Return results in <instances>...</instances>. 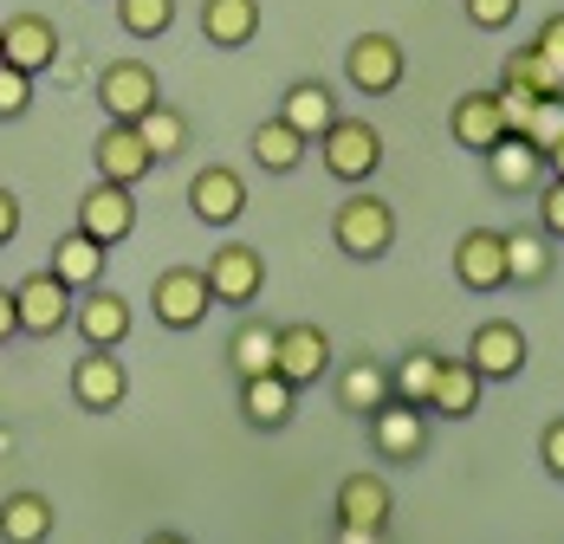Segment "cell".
I'll list each match as a JSON object with an SVG mask.
<instances>
[{"label": "cell", "mask_w": 564, "mask_h": 544, "mask_svg": "<svg viewBox=\"0 0 564 544\" xmlns=\"http://www.w3.org/2000/svg\"><path fill=\"white\" fill-rule=\"evenodd\" d=\"M545 168H552V175H564V137L552 143V150H545Z\"/></svg>", "instance_id": "cell-45"}, {"label": "cell", "mask_w": 564, "mask_h": 544, "mask_svg": "<svg viewBox=\"0 0 564 544\" xmlns=\"http://www.w3.org/2000/svg\"><path fill=\"white\" fill-rule=\"evenodd\" d=\"M480 370L467 363V357H442V377L429 389V415L435 422H474L480 415Z\"/></svg>", "instance_id": "cell-23"}, {"label": "cell", "mask_w": 564, "mask_h": 544, "mask_svg": "<svg viewBox=\"0 0 564 544\" xmlns=\"http://www.w3.org/2000/svg\"><path fill=\"white\" fill-rule=\"evenodd\" d=\"M532 46L564 72V13H545V20H539V40H532Z\"/></svg>", "instance_id": "cell-40"}, {"label": "cell", "mask_w": 564, "mask_h": 544, "mask_svg": "<svg viewBox=\"0 0 564 544\" xmlns=\"http://www.w3.org/2000/svg\"><path fill=\"white\" fill-rule=\"evenodd\" d=\"M202 272H208V298L227 305V312H247V305L267 292V253L247 247V240H221Z\"/></svg>", "instance_id": "cell-4"}, {"label": "cell", "mask_w": 564, "mask_h": 544, "mask_svg": "<svg viewBox=\"0 0 564 544\" xmlns=\"http://www.w3.org/2000/svg\"><path fill=\"white\" fill-rule=\"evenodd\" d=\"M123 395H130V370H123L117 350H85V357L72 363V402H78L85 415H117Z\"/></svg>", "instance_id": "cell-11"}, {"label": "cell", "mask_w": 564, "mask_h": 544, "mask_svg": "<svg viewBox=\"0 0 564 544\" xmlns=\"http://www.w3.org/2000/svg\"><path fill=\"white\" fill-rule=\"evenodd\" d=\"M273 370H280L299 395H305L312 382L332 377V337H325V325H280V357H273Z\"/></svg>", "instance_id": "cell-14"}, {"label": "cell", "mask_w": 564, "mask_h": 544, "mask_svg": "<svg viewBox=\"0 0 564 544\" xmlns=\"http://www.w3.org/2000/svg\"><path fill=\"white\" fill-rule=\"evenodd\" d=\"M0 58L7 65H20V72H53L58 65V26L46 13H13V20H0Z\"/></svg>", "instance_id": "cell-18"}, {"label": "cell", "mask_w": 564, "mask_h": 544, "mask_svg": "<svg viewBox=\"0 0 564 544\" xmlns=\"http://www.w3.org/2000/svg\"><path fill=\"white\" fill-rule=\"evenodd\" d=\"M370 447L390 460V467H415L422 454H429V409L422 402H402V395H390L370 422Z\"/></svg>", "instance_id": "cell-6"}, {"label": "cell", "mask_w": 564, "mask_h": 544, "mask_svg": "<svg viewBox=\"0 0 564 544\" xmlns=\"http://www.w3.org/2000/svg\"><path fill=\"white\" fill-rule=\"evenodd\" d=\"M332 395H338L344 415L370 422V415L390 402V363H377V357H350L338 377H332Z\"/></svg>", "instance_id": "cell-22"}, {"label": "cell", "mask_w": 564, "mask_h": 544, "mask_svg": "<svg viewBox=\"0 0 564 544\" xmlns=\"http://www.w3.org/2000/svg\"><path fill=\"white\" fill-rule=\"evenodd\" d=\"M500 110H507V130H525V123H532V110H539V98H532V91H512V85H500Z\"/></svg>", "instance_id": "cell-41"}, {"label": "cell", "mask_w": 564, "mask_h": 544, "mask_svg": "<svg viewBox=\"0 0 564 544\" xmlns=\"http://www.w3.org/2000/svg\"><path fill=\"white\" fill-rule=\"evenodd\" d=\"M467 363L480 370V382H519L532 363V344L512 318H487V325L467 337Z\"/></svg>", "instance_id": "cell-10"}, {"label": "cell", "mask_w": 564, "mask_h": 544, "mask_svg": "<svg viewBox=\"0 0 564 544\" xmlns=\"http://www.w3.org/2000/svg\"><path fill=\"white\" fill-rule=\"evenodd\" d=\"M20 195H13V188H7V182H0V247H13V240H20Z\"/></svg>", "instance_id": "cell-42"}, {"label": "cell", "mask_w": 564, "mask_h": 544, "mask_svg": "<svg viewBox=\"0 0 564 544\" xmlns=\"http://www.w3.org/2000/svg\"><path fill=\"white\" fill-rule=\"evenodd\" d=\"M454 279L467 292H507V233L500 227H467L454 240Z\"/></svg>", "instance_id": "cell-13"}, {"label": "cell", "mask_w": 564, "mask_h": 544, "mask_svg": "<svg viewBox=\"0 0 564 544\" xmlns=\"http://www.w3.org/2000/svg\"><path fill=\"white\" fill-rule=\"evenodd\" d=\"M539 227L564 240V175H545V188H539Z\"/></svg>", "instance_id": "cell-38"}, {"label": "cell", "mask_w": 564, "mask_h": 544, "mask_svg": "<svg viewBox=\"0 0 564 544\" xmlns=\"http://www.w3.org/2000/svg\"><path fill=\"white\" fill-rule=\"evenodd\" d=\"M558 266V247L545 227H512L507 233V285H545Z\"/></svg>", "instance_id": "cell-28"}, {"label": "cell", "mask_w": 564, "mask_h": 544, "mask_svg": "<svg viewBox=\"0 0 564 544\" xmlns=\"http://www.w3.org/2000/svg\"><path fill=\"white\" fill-rule=\"evenodd\" d=\"M519 137H525L532 150H552V143L564 137V91H552V98H539V110H532V123H525Z\"/></svg>", "instance_id": "cell-35"}, {"label": "cell", "mask_w": 564, "mask_h": 544, "mask_svg": "<svg viewBox=\"0 0 564 544\" xmlns=\"http://www.w3.org/2000/svg\"><path fill=\"white\" fill-rule=\"evenodd\" d=\"M130 325H137V312H130L123 292H98V285H91V292L72 305V330H78L85 350H117V344L130 337Z\"/></svg>", "instance_id": "cell-15"}, {"label": "cell", "mask_w": 564, "mask_h": 544, "mask_svg": "<svg viewBox=\"0 0 564 544\" xmlns=\"http://www.w3.org/2000/svg\"><path fill=\"white\" fill-rule=\"evenodd\" d=\"M20 337V305H13V285H0V350Z\"/></svg>", "instance_id": "cell-43"}, {"label": "cell", "mask_w": 564, "mask_h": 544, "mask_svg": "<svg viewBox=\"0 0 564 544\" xmlns=\"http://www.w3.org/2000/svg\"><path fill=\"white\" fill-rule=\"evenodd\" d=\"M390 532H364V525H338V538L332 544H383Z\"/></svg>", "instance_id": "cell-44"}, {"label": "cell", "mask_w": 564, "mask_h": 544, "mask_svg": "<svg viewBox=\"0 0 564 544\" xmlns=\"http://www.w3.org/2000/svg\"><path fill=\"white\" fill-rule=\"evenodd\" d=\"M260 33V0H202V40L215 53H240Z\"/></svg>", "instance_id": "cell-25"}, {"label": "cell", "mask_w": 564, "mask_h": 544, "mask_svg": "<svg viewBox=\"0 0 564 544\" xmlns=\"http://www.w3.org/2000/svg\"><path fill=\"white\" fill-rule=\"evenodd\" d=\"M143 544H188V538H182V532H150Z\"/></svg>", "instance_id": "cell-46"}, {"label": "cell", "mask_w": 564, "mask_h": 544, "mask_svg": "<svg viewBox=\"0 0 564 544\" xmlns=\"http://www.w3.org/2000/svg\"><path fill=\"white\" fill-rule=\"evenodd\" d=\"M273 357H280V325H240L227 337V370H234V382L267 377Z\"/></svg>", "instance_id": "cell-30"}, {"label": "cell", "mask_w": 564, "mask_h": 544, "mask_svg": "<svg viewBox=\"0 0 564 544\" xmlns=\"http://www.w3.org/2000/svg\"><path fill=\"white\" fill-rule=\"evenodd\" d=\"M117 26L130 40H163L175 26V0H117Z\"/></svg>", "instance_id": "cell-34"}, {"label": "cell", "mask_w": 564, "mask_h": 544, "mask_svg": "<svg viewBox=\"0 0 564 544\" xmlns=\"http://www.w3.org/2000/svg\"><path fill=\"white\" fill-rule=\"evenodd\" d=\"M390 480L383 474H344L338 480V525H364V532H390Z\"/></svg>", "instance_id": "cell-24"}, {"label": "cell", "mask_w": 564, "mask_h": 544, "mask_svg": "<svg viewBox=\"0 0 564 544\" xmlns=\"http://www.w3.org/2000/svg\"><path fill=\"white\" fill-rule=\"evenodd\" d=\"M58 525L46 492H7L0 499V544H46Z\"/></svg>", "instance_id": "cell-26"}, {"label": "cell", "mask_w": 564, "mask_h": 544, "mask_svg": "<svg viewBox=\"0 0 564 544\" xmlns=\"http://www.w3.org/2000/svg\"><path fill=\"white\" fill-rule=\"evenodd\" d=\"M247 156H253V163L267 168V175H292V168H299L305 156H312V143H305V137H299V130H292L285 117H267V123L253 130Z\"/></svg>", "instance_id": "cell-29"}, {"label": "cell", "mask_w": 564, "mask_h": 544, "mask_svg": "<svg viewBox=\"0 0 564 544\" xmlns=\"http://www.w3.org/2000/svg\"><path fill=\"white\" fill-rule=\"evenodd\" d=\"M78 233H91L98 247H123L130 233H137V188H117V182H91L85 195H78V220H72Z\"/></svg>", "instance_id": "cell-8"}, {"label": "cell", "mask_w": 564, "mask_h": 544, "mask_svg": "<svg viewBox=\"0 0 564 544\" xmlns=\"http://www.w3.org/2000/svg\"><path fill=\"white\" fill-rule=\"evenodd\" d=\"M480 163H487V182H494L500 195H539V188H545V175H552V168H545V150H532L519 130H507Z\"/></svg>", "instance_id": "cell-17"}, {"label": "cell", "mask_w": 564, "mask_h": 544, "mask_svg": "<svg viewBox=\"0 0 564 544\" xmlns=\"http://www.w3.org/2000/svg\"><path fill=\"white\" fill-rule=\"evenodd\" d=\"M91 168H98L105 182H117V188H137V182L156 168V156H150V143L137 137V123H105L98 143H91Z\"/></svg>", "instance_id": "cell-16"}, {"label": "cell", "mask_w": 564, "mask_h": 544, "mask_svg": "<svg viewBox=\"0 0 564 544\" xmlns=\"http://www.w3.org/2000/svg\"><path fill=\"white\" fill-rule=\"evenodd\" d=\"M292 409H299V389H292L280 370L240 382V422H247L253 435H280L285 422H292Z\"/></svg>", "instance_id": "cell-20"}, {"label": "cell", "mask_w": 564, "mask_h": 544, "mask_svg": "<svg viewBox=\"0 0 564 544\" xmlns=\"http://www.w3.org/2000/svg\"><path fill=\"white\" fill-rule=\"evenodd\" d=\"M460 7H467V20L480 33H507L512 20H519V0H460Z\"/></svg>", "instance_id": "cell-37"}, {"label": "cell", "mask_w": 564, "mask_h": 544, "mask_svg": "<svg viewBox=\"0 0 564 544\" xmlns=\"http://www.w3.org/2000/svg\"><path fill=\"white\" fill-rule=\"evenodd\" d=\"M208 272L202 266H170L156 272V285H150V312H156V325L163 330H195L208 318Z\"/></svg>", "instance_id": "cell-9"}, {"label": "cell", "mask_w": 564, "mask_h": 544, "mask_svg": "<svg viewBox=\"0 0 564 544\" xmlns=\"http://www.w3.org/2000/svg\"><path fill=\"white\" fill-rule=\"evenodd\" d=\"M332 247H338L344 260H357V266L390 260V247H395V208L383 202V195H350L338 215H332Z\"/></svg>", "instance_id": "cell-1"}, {"label": "cell", "mask_w": 564, "mask_h": 544, "mask_svg": "<svg viewBox=\"0 0 564 544\" xmlns=\"http://www.w3.org/2000/svg\"><path fill=\"white\" fill-rule=\"evenodd\" d=\"M435 377H442V357H435L429 344H415L402 363H390V395H402V402H422V409H429V389H435Z\"/></svg>", "instance_id": "cell-33"}, {"label": "cell", "mask_w": 564, "mask_h": 544, "mask_svg": "<svg viewBox=\"0 0 564 544\" xmlns=\"http://www.w3.org/2000/svg\"><path fill=\"white\" fill-rule=\"evenodd\" d=\"M13 305H20V337H58V330H72L78 292H72L53 266H40L13 285Z\"/></svg>", "instance_id": "cell-5"}, {"label": "cell", "mask_w": 564, "mask_h": 544, "mask_svg": "<svg viewBox=\"0 0 564 544\" xmlns=\"http://www.w3.org/2000/svg\"><path fill=\"white\" fill-rule=\"evenodd\" d=\"M137 137L150 143V156H156V163H170V156H182V150H188V117L163 98L156 110H143V117H137Z\"/></svg>", "instance_id": "cell-32"}, {"label": "cell", "mask_w": 564, "mask_h": 544, "mask_svg": "<svg viewBox=\"0 0 564 544\" xmlns=\"http://www.w3.org/2000/svg\"><path fill=\"white\" fill-rule=\"evenodd\" d=\"M539 460H545V474L564 487V415L558 422H545V435H539Z\"/></svg>", "instance_id": "cell-39"}, {"label": "cell", "mask_w": 564, "mask_h": 544, "mask_svg": "<svg viewBox=\"0 0 564 544\" xmlns=\"http://www.w3.org/2000/svg\"><path fill=\"white\" fill-rule=\"evenodd\" d=\"M105 260H111V247H98L91 233H78V227H72V233H58V240H53V260H46V266H53L72 292H91V285L105 279Z\"/></svg>", "instance_id": "cell-27"}, {"label": "cell", "mask_w": 564, "mask_h": 544, "mask_svg": "<svg viewBox=\"0 0 564 544\" xmlns=\"http://www.w3.org/2000/svg\"><path fill=\"white\" fill-rule=\"evenodd\" d=\"M318 156H325V175H332V182L364 188V182L383 168V130L364 123V117H338V123L318 137Z\"/></svg>", "instance_id": "cell-2"}, {"label": "cell", "mask_w": 564, "mask_h": 544, "mask_svg": "<svg viewBox=\"0 0 564 544\" xmlns=\"http://www.w3.org/2000/svg\"><path fill=\"white\" fill-rule=\"evenodd\" d=\"M448 137L467 150V156H487L500 137H507V110H500V91H467L454 98L448 110Z\"/></svg>", "instance_id": "cell-19"}, {"label": "cell", "mask_w": 564, "mask_h": 544, "mask_svg": "<svg viewBox=\"0 0 564 544\" xmlns=\"http://www.w3.org/2000/svg\"><path fill=\"white\" fill-rule=\"evenodd\" d=\"M273 117H285L305 143H318L332 123H338L344 110H338V91L325 85V78H299V85H285V98H280V110Z\"/></svg>", "instance_id": "cell-21"}, {"label": "cell", "mask_w": 564, "mask_h": 544, "mask_svg": "<svg viewBox=\"0 0 564 544\" xmlns=\"http://www.w3.org/2000/svg\"><path fill=\"white\" fill-rule=\"evenodd\" d=\"M98 105H105V123H137L143 110L163 105V85L143 58H111L98 72Z\"/></svg>", "instance_id": "cell-7"}, {"label": "cell", "mask_w": 564, "mask_h": 544, "mask_svg": "<svg viewBox=\"0 0 564 544\" xmlns=\"http://www.w3.org/2000/svg\"><path fill=\"white\" fill-rule=\"evenodd\" d=\"M500 85H512V91H532V98H552V91H564V72L539 53L532 40H525V46H512V53H507V65H500Z\"/></svg>", "instance_id": "cell-31"}, {"label": "cell", "mask_w": 564, "mask_h": 544, "mask_svg": "<svg viewBox=\"0 0 564 544\" xmlns=\"http://www.w3.org/2000/svg\"><path fill=\"white\" fill-rule=\"evenodd\" d=\"M402 78H409V53H402L395 33H364V40H350V53H344V85H350V91H364V98H395Z\"/></svg>", "instance_id": "cell-3"}, {"label": "cell", "mask_w": 564, "mask_h": 544, "mask_svg": "<svg viewBox=\"0 0 564 544\" xmlns=\"http://www.w3.org/2000/svg\"><path fill=\"white\" fill-rule=\"evenodd\" d=\"M188 215L202 220V227H234V220L247 215V175L227 163H208L188 175Z\"/></svg>", "instance_id": "cell-12"}, {"label": "cell", "mask_w": 564, "mask_h": 544, "mask_svg": "<svg viewBox=\"0 0 564 544\" xmlns=\"http://www.w3.org/2000/svg\"><path fill=\"white\" fill-rule=\"evenodd\" d=\"M26 110H33V72H20V65L0 58V123H13Z\"/></svg>", "instance_id": "cell-36"}]
</instances>
